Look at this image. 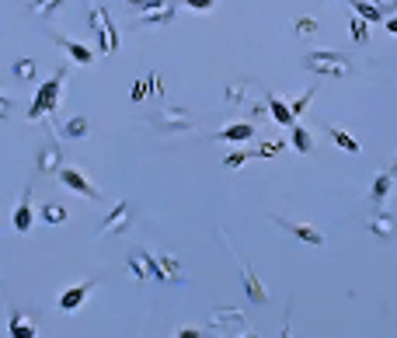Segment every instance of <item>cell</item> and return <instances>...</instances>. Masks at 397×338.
I'll use <instances>...</instances> for the list:
<instances>
[{
  "label": "cell",
  "instance_id": "cell-1",
  "mask_svg": "<svg viewBox=\"0 0 397 338\" xmlns=\"http://www.w3.org/2000/svg\"><path fill=\"white\" fill-rule=\"evenodd\" d=\"M303 67L314 70V74H324V77H349V74H352L349 56L331 52V49H314V52H307V56H303Z\"/></svg>",
  "mask_w": 397,
  "mask_h": 338
},
{
  "label": "cell",
  "instance_id": "cell-2",
  "mask_svg": "<svg viewBox=\"0 0 397 338\" xmlns=\"http://www.w3.org/2000/svg\"><path fill=\"white\" fill-rule=\"evenodd\" d=\"M63 77H67V70H60V74H52L42 87H39V94H35V101H32V108H28V119H42L45 112L52 116V112H60V91H63Z\"/></svg>",
  "mask_w": 397,
  "mask_h": 338
},
{
  "label": "cell",
  "instance_id": "cell-3",
  "mask_svg": "<svg viewBox=\"0 0 397 338\" xmlns=\"http://www.w3.org/2000/svg\"><path fill=\"white\" fill-rule=\"evenodd\" d=\"M272 223H275L279 231L293 234L297 241L310 244V248H321V244H324V231H317L314 223H300V220H286V216H272Z\"/></svg>",
  "mask_w": 397,
  "mask_h": 338
},
{
  "label": "cell",
  "instance_id": "cell-4",
  "mask_svg": "<svg viewBox=\"0 0 397 338\" xmlns=\"http://www.w3.org/2000/svg\"><path fill=\"white\" fill-rule=\"evenodd\" d=\"M91 28L101 39V52H116L119 49V35H116V25H111V18H108V8H91Z\"/></svg>",
  "mask_w": 397,
  "mask_h": 338
},
{
  "label": "cell",
  "instance_id": "cell-5",
  "mask_svg": "<svg viewBox=\"0 0 397 338\" xmlns=\"http://www.w3.org/2000/svg\"><path fill=\"white\" fill-rule=\"evenodd\" d=\"M129 220H133V206H129V199H119L116 209L101 220V234H122V231H129Z\"/></svg>",
  "mask_w": 397,
  "mask_h": 338
},
{
  "label": "cell",
  "instance_id": "cell-6",
  "mask_svg": "<svg viewBox=\"0 0 397 338\" xmlns=\"http://www.w3.org/2000/svg\"><path fill=\"white\" fill-rule=\"evenodd\" d=\"M241 283H244V297H248V300H255V304H272V293L261 286V279L251 272L248 262H241Z\"/></svg>",
  "mask_w": 397,
  "mask_h": 338
},
{
  "label": "cell",
  "instance_id": "cell-7",
  "mask_svg": "<svg viewBox=\"0 0 397 338\" xmlns=\"http://www.w3.org/2000/svg\"><path fill=\"white\" fill-rule=\"evenodd\" d=\"M126 262H129V268H133L136 279H157V258L147 248H133Z\"/></svg>",
  "mask_w": 397,
  "mask_h": 338
},
{
  "label": "cell",
  "instance_id": "cell-8",
  "mask_svg": "<svg viewBox=\"0 0 397 338\" xmlns=\"http://www.w3.org/2000/svg\"><path fill=\"white\" fill-rule=\"evenodd\" d=\"M60 182H63L67 189L81 192V196H91V199H98V196H101V192L91 185V178H87L84 171H77V167H60Z\"/></svg>",
  "mask_w": 397,
  "mask_h": 338
},
{
  "label": "cell",
  "instance_id": "cell-9",
  "mask_svg": "<svg viewBox=\"0 0 397 338\" xmlns=\"http://www.w3.org/2000/svg\"><path fill=\"white\" fill-rule=\"evenodd\" d=\"M52 42L60 45L74 63H94V52H91L84 42H74V39H67V35H52Z\"/></svg>",
  "mask_w": 397,
  "mask_h": 338
},
{
  "label": "cell",
  "instance_id": "cell-10",
  "mask_svg": "<svg viewBox=\"0 0 397 338\" xmlns=\"http://www.w3.org/2000/svg\"><path fill=\"white\" fill-rule=\"evenodd\" d=\"M216 140L219 143H248V140H255V123H230L216 133Z\"/></svg>",
  "mask_w": 397,
  "mask_h": 338
},
{
  "label": "cell",
  "instance_id": "cell-11",
  "mask_svg": "<svg viewBox=\"0 0 397 338\" xmlns=\"http://www.w3.org/2000/svg\"><path fill=\"white\" fill-rule=\"evenodd\" d=\"M140 21L143 25H167V21H175V4H143Z\"/></svg>",
  "mask_w": 397,
  "mask_h": 338
},
{
  "label": "cell",
  "instance_id": "cell-12",
  "mask_svg": "<svg viewBox=\"0 0 397 338\" xmlns=\"http://www.w3.org/2000/svg\"><path fill=\"white\" fill-rule=\"evenodd\" d=\"M91 286L94 283H77V286H70V290H63L60 293V310H67V314H74L84 300H87V293H91Z\"/></svg>",
  "mask_w": 397,
  "mask_h": 338
},
{
  "label": "cell",
  "instance_id": "cell-13",
  "mask_svg": "<svg viewBox=\"0 0 397 338\" xmlns=\"http://www.w3.org/2000/svg\"><path fill=\"white\" fill-rule=\"evenodd\" d=\"M14 231L18 234H32V189H25L18 209H14Z\"/></svg>",
  "mask_w": 397,
  "mask_h": 338
},
{
  "label": "cell",
  "instance_id": "cell-14",
  "mask_svg": "<svg viewBox=\"0 0 397 338\" xmlns=\"http://www.w3.org/2000/svg\"><path fill=\"white\" fill-rule=\"evenodd\" d=\"M8 335H11V338H35L39 328H35V321H28L21 310H14V314L8 317Z\"/></svg>",
  "mask_w": 397,
  "mask_h": 338
},
{
  "label": "cell",
  "instance_id": "cell-15",
  "mask_svg": "<svg viewBox=\"0 0 397 338\" xmlns=\"http://www.w3.org/2000/svg\"><path fill=\"white\" fill-rule=\"evenodd\" d=\"M390 189H394V178H390L387 171H380V175L373 178V189H369V199L376 202L380 213H383V206H387V199H390Z\"/></svg>",
  "mask_w": 397,
  "mask_h": 338
},
{
  "label": "cell",
  "instance_id": "cell-16",
  "mask_svg": "<svg viewBox=\"0 0 397 338\" xmlns=\"http://www.w3.org/2000/svg\"><path fill=\"white\" fill-rule=\"evenodd\" d=\"M268 112H272V119L279 123V126H297V119H293V112H290V105L282 101L279 94H268Z\"/></svg>",
  "mask_w": 397,
  "mask_h": 338
},
{
  "label": "cell",
  "instance_id": "cell-17",
  "mask_svg": "<svg viewBox=\"0 0 397 338\" xmlns=\"http://www.w3.org/2000/svg\"><path fill=\"white\" fill-rule=\"evenodd\" d=\"M290 147H293L297 154H310V150H314V133H310L307 126H293V140H290Z\"/></svg>",
  "mask_w": 397,
  "mask_h": 338
},
{
  "label": "cell",
  "instance_id": "cell-18",
  "mask_svg": "<svg viewBox=\"0 0 397 338\" xmlns=\"http://www.w3.org/2000/svg\"><path fill=\"white\" fill-rule=\"evenodd\" d=\"M39 171L42 175H60V147H45L42 150V157H39Z\"/></svg>",
  "mask_w": 397,
  "mask_h": 338
},
{
  "label": "cell",
  "instance_id": "cell-19",
  "mask_svg": "<svg viewBox=\"0 0 397 338\" xmlns=\"http://www.w3.org/2000/svg\"><path fill=\"white\" fill-rule=\"evenodd\" d=\"M251 157H258L255 147H248V150H230V154L223 157V167H230V171H241V167H244Z\"/></svg>",
  "mask_w": 397,
  "mask_h": 338
},
{
  "label": "cell",
  "instance_id": "cell-20",
  "mask_svg": "<svg viewBox=\"0 0 397 338\" xmlns=\"http://www.w3.org/2000/svg\"><path fill=\"white\" fill-rule=\"evenodd\" d=\"M369 231H373L376 237H383V241L394 237V216H390V213H376V216L369 220Z\"/></svg>",
  "mask_w": 397,
  "mask_h": 338
},
{
  "label": "cell",
  "instance_id": "cell-21",
  "mask_svg": "<svg viewBox=\"0 0 397 338\" xmlns=\"http://www.w3.org/2000/svg\"><path fill=\"white\" fill-rule=\"evenodd\" d=\"M352 8H356V18H359V21H366V25H369V21H383V11H380L376 4H366V0H356Z\"/></svg>",
  "mask_w": 397,
  "mask_h": 338
},
{
  "label": "cell",
  "instance_id": "cell-22",
  "mask_svg": "<svg viewBox=\"0 0 397 338\" xmlns=\"http://www.w3.org/2000/svg\"><path fill=\"white\" fill-rule=\"evenodd\" d=\"M328 133H331V140L338 143V147H342L345 154H359V143L345 133V129H338V126H328Z\"/></svg>",
  "mask_w": 397,
  "mask_h": 338
},
{
  "label": "cell",
  "instance_id": "cell-23",
  "mask_svg": "<svg viewBox=\"0 0 397 338\" xmlns=\"http://www.w3.org/2000/svg\"><path fill=\"white\" fill-rule=\"evenodd\" d=\"M63 136H67V140H81V136H87V119H84V116H74V119L63 126Z\"/></svg>",
  "mask_w": 397,
  "mask_h": 338
},
{
  "label": "cell",
  "instance_id": "cell-24",
  "mask_svg": "<svg viewBox=\"0 0 397 338\" xmlns=\"http://www.w3.org/2000/svg\"><path fill=\"white\" fill-rule=\"evenodd\" d=\"M226 105H230V108H237V105H244V98H248V87L237 81V84H226Z\"/></svg>",
  "mask_w": 397,
  "mask_h": 338
},
{
  "label": "cell",
  "instance_id": "cell-25",
  "mask_svg": "<svg viewBox=\"0 0 397 338\" xmlns=\"http://www.w3.org/2000/svg\"><path fill=\"white\" fill-rule=\"evenodd\" d=\"M67 216H70V213H67L63 206H56V202H45V206H42V220H45V223H67Z\"/></svg>",
  "mask_w": 397,
  "mask_h": 338
},
{
  "label": "cell",
  "instance_id": "cell-26",
  "mask_svg": "<svg viewBox=\"0 0 397 338\" xmlns=\"http://www.w3.org/2000/svg\"><path fill=\"white\" fill-rule=\"evenodd\" d=\"M349 32H352V42H359V45H363V42H369V25H366V21H359L356 14H352V21H349Z\"/></svg>",
  "mask_w": 397,
  "mask_h": 338
},
{
  "label": "cell",
  "instance_id": "cell-27",
  "mask_svg": "<svg viewBox=\"0 0 397 338\" xmlns=\"http://www.w3.org/2000/svg\"><path fill=\"white\" fill-rule=\"evenodd\" d=\"M11 70H14L18 81H35V63H32V60H14Z\"/></svg>",
  "mask_w": 397,
  "mask_h": 338
},
{
  "label": "cell",
  "instance_id": "cell-28",
  "mask_svg": "<svg viewBox=\"0 0 397 338\" xmlns=\"http://www.w3.org/2000/svg\"><path fill=\"white\" fill-rule=\"evenodd\" d=\"M223 321H230V324H244V314H241V310H219V314H213V324H223Z\"/></svg>",
  "mask_w": 397,
  "mask_h": 338
},
{
  "label": "cell",
  "instance_id": "cell-29",
  "mask_svg": "<svg viewBox=\"0 0 397 338\" xmlns=\"http://www.w3.org/2000/svg\"><path fill=\"white\" fill-rule=\"evenodd\" d=\"M282 147H286V143L268 140V143H261V147H255V150H258V157H279V154H282Z\"/></svg>",
  "mask_w": 397,
  "mask_h": 338
},
{
  "label": "cell",
  "instance_id": "cell-30",
  "mask_svg": "<svg viewBox=\"0 0 397 338\" xmlns=\"http://www.w3.org/2000/svg\"><path fill=\"white\" fill-rule=\"evenodd\" d=\"M310 101H314V87H310V91H303V94H300V98H297V101L290 105V112H293V119L300 116V112H303V108H307Z\"/></svg>",
  "mask_w": 397,
  "mask_h": 338
},
{
  "label": "cell",
  "instance_id": "cell-31",
  "mask_svg": "<svg viewBox=\"0 0 397 338\" xmlns=\"http://www.w3.org/2000/svg\"><path fill=\"white\" fill-rule=\"evenodd\" d=\"M314 32H317L314 18H297V35H314Z\"/></svg>",
  "mask_w": 397,
  "mask_h": 338
},
{
  "label": "cell",
  "instance_id": "cell-32",
  "mask_svg": "<svg viewBox=\"0 0 397 338\" xmlns=\"http://www.w3.org/2000/svg\"><path fill=\"white\" fill-rule=\"evenodd\" d=\"M185 8H192V11H209V8H216V4H213V0H189Z\"/></svg>",
  "mask_w": 397,
  "mask_h": 338
},
{
  "label": "cell",
  "instance_id": "cell-33",
  "mask_svg": "<svg viewBox=\"0 0 397 338\" xmlns=\"http://www.w3.org/2000/svg\"><path fill=\"white\" fill-rule=\"evenodd\" d=\"M178 338H209L206 331H199V328H182L178 331Z\"/></svg>",
  "mask_w": 397,
  "mask_h": 338
},
{
  "label": "cell",
  "instance_id": "cell-34",
  "mask_svg": "<svg viewBox=\"0 0 397 338\" xmlns=\"http://www.w3.org/2000/svg\"><path fill=\"white\" fill-rule=\"evenodd\" d=\"M56 8H60V4H56V0H49V4H35L32 11H35V14H52Z\"/></svg>",
  "mask_w": 397,
  "mask_h": 338
},
{
  "label": "cell",
  "instance_id": "cell-35",
  "mask_svg": "<svg viewBox=\"0 0 397 338\" xmlns=\"http://www.w3.org/2000/svg\"><path fill=\"white\" fill-rule=\"evenodd\" d=\"M11 108H14V105H11V98L0 94V119H8V116H11Z\"/></svg>",
  "mask_w": 397,
  "mask_h": 338
},
{
  "label": "cell",
  "instance_id": "cell-36",
  "mask_svg": "<svg viewBox=\"0 0 397 338\" xmlns=\"http://www.w3.org/2000/svg\"><path fill=\"white\" fill-rule=\"evenodd\" d=\"M143 94H147V81H136L133 84V101H143Z\"/></svg>",
  "mask_w": 397,
  "mask_h": 338
},
{
  "label": "cell",
  "instance_id": "cell-37",
  "mask_svg": "<svg viewBox=\"0 0 397 338\" xmlns=\"http://www.w3.org/2000/svg\"><path fill=\"white\" fill-rule=\"evenodd\" d=\"M383 25H387V32H390V35H397V14H394V18H387Z\"/></svg>",
  "mask_w": 397,
  "mask_h": 338
},
{
  "label": "cell",
  "instance_id": "cell-38",
  "mask_svg": "<svg viewBox=\"0 0 397 338\" xmlns=\"http://www.w3.org/2000/svg\"><path fill=\"white\" fill-rule=\"evenodd\" d=\"M387 175H390V178L397 182V154H394V164H390V171H387Z\"/></svg>",
  "mask_w": 397,
  "mask_h": 338
},
{
  "label": "cell",
  "instance_id": "cell-39",
  "mask_svg": "<svg viewBox=\"0 0 397 338\" xmlns=\"http://www.w3.org/2000/svg\"><path fill=\"white\" fill-rule=\"evenodd\" d=\"M279 338H290V317L282 321V335H279Z\"/></svg>",
  "mask_w": 397,
  "mask_h": 338
},
{
  "label": "cell",
  "instance_id": "cell-40",
  "mask_svg": "<svg viewBox=\"0 0 397 338\" xmlns=\"http://www.w3.org/2000/svg\"><path fill=\"white\" fill-rule=\"evenodd\" d=\"M241 338H258V335H241Z\"/></svg>",
  "mask_w": 397,
  "mask_h": 338
}]
</instances>
